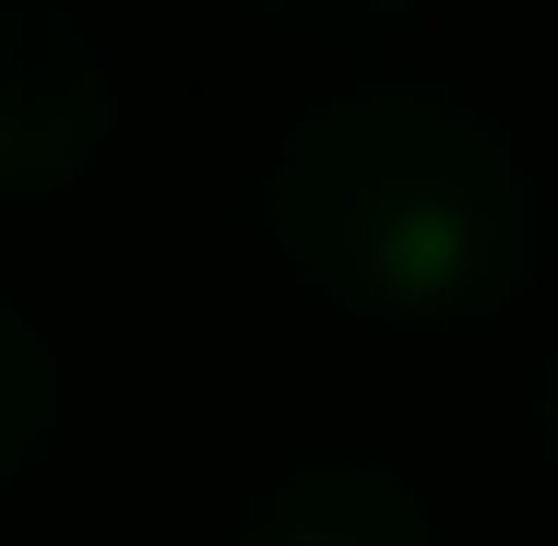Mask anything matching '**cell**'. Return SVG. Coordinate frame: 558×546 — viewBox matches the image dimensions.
I'll return each instance as SVG.
<instances>
[{
  "label": "cell",
  "mask_w": 558,
  "mask_h": 546,
  "mask_svg": "<svg viewBox=\"0 0 558 546\" xmlns=\"http://www.w3.org/2000/svg\"><path fill=\"white\" fill-rule=\"evenodd\" d=\"M226 546H451V535H440V499L404 463L322 439V451H286L238 499V535Z\"/></svg>",
  "instance_id": "cell-3"
},
{
  "label": "cell",
  "mask_w": 558,
  "mask_h": 546,
  "mask_svg": "<svg viewBox=\"0 0 558 546\" xmlns=\"http://www.w3.org/2000/svg\"><path fill=\"white\" fill-rule=\"evenodd\" d=\"M119 131V60L72 0H0V203L72 191Z\"/></svg>",
  "instance_id": "cell-2"
},
{
  "label": "cell",
  "mask_w": 558,
  "mask_h": 546,
  "mask_svg": "<svg viewBox=\"0 0 558 546\" xmlns=\"http://www.w3.org/2000/svg\"><path fill=\"white\" fill-rule=\"evenodd\" d=\"M250 24H274V36H298V48H356V36H380L392 12H416V0H238Z\"/></svg>",
  "instance_id": "cell-5"
},
{
  "label": "cell",
  "mask_w": 558,
  "mask_h": 546,
  "mask_svg": "<svg viewBox=\"0 0 558 546\" xmlns=\"http://www.w3.org/2000/svg\"><path fill=\"white\" fill-rule=\"evenodd\" d=\"M535 416H547V463H558V356H547V404Z\"/></svg>",
  "instance_id": "cell-6"
},
{
  "label": "cell",
  "mask_w": 558,
  "mask_h": 546,
  "mask_svg": "<svg viewBox=\"0 0 558 546\" xmlns=\"http://www.w3.org/2000/svg\"><path fill=\"white\" fill-rule=\"evenodd\" d=\"M60 416H72V380H60V344H48V321L0 286V487L12 475H36L48 463V439H60Z\"/></svg>",
  "instance_id": "cell-4"
},
{
  "label": "cell",
  "mask_w": 558,
  "mask_h": 546,
  "mask_svg": "<svg viewBox=\"0 0 558 546\" xmlns=\"http://www.w3.org/2000/svg\"><path fill=\"white\" fill-rule=\"evenodd\" d=\"M250 215L274 262L380 332H463L535 274V167L511 119L428 72H356L262 143Z\"/></svg>",
  "instance_id": "cell-1"
}]
</instances>
